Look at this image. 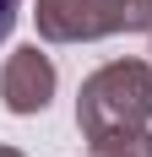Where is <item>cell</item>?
Segmentation results:
<instances>
[{"mask_svg": "<svg viewBox=\"0 0 152 157\" xmlns=\"http://www.w3.org/2000/svg\"><path fill=\"white\" fill-rule=\"evenodd\" d=\"M109 33H152V0H98Z\"/></svg>", "mask_w": 152, "mask_h": 157, "instance_id": "obj_5", "label": "cell"}, {"mask_svg": "<svg viewBox=\"0 0 152 157\" xmlns=\"http://www.w3.org/2000/svg\"><path fill=\"white\" fill-rule=\"evenodd\" d=\"M33 22H38V38H49V44H98V38H109L98 0H33Z\"/></svg>", "mask_w": 152, "mask_h": 157, "instance_id": "obj_3", "label": "cell"}, {"mask_svg": "<svg viewBox=\"0 0 152 157\" xmlns=\"http://www.w3.org/2000/svg\"><path fill=\"white\" fill-rule=\"evenodd\" d=\"M16 16H22V0H0V44L11 38V27H16Z\"/></svg>", "mask_w": 152, "mask_h": 157, "instance_id": "obj_6", "label": "cell"}, {"mask_svg": "<svg viewBox=\"0 0 152 157\" xmlns=\"http://www.w3.org/2000/svg\"><path fill=\"white\" fill-rule=\"evenodd\" d=\"M92 157H152V130L147 125H130V130H103L92 136Z\"/></svg>", "mask_w": 152, "mask_h": 157, "instance_id": "obj_4", "label": "cell"}, {"mask_svg": "<svg viewBox=\"0 0 152 157\" xmlns=\"http://www.w3.org/2000/svg\"><path fill=\"white\" fill-rule=\"evenodd\" d=\"M147 119H152V65L147 60H109L76 92V125L87 141L103 130L147 125Z\"/></svg>", "mask_w": 152, "mask_h": 157, "instance_id": "obj_1", "label": "cell"}, {"mask_svg": "<svg viewBox=\"0 0 152 157\" xmlns=\"http://www.w3.org/2000/svg\"><path fill=\"white\" fill-rule=\"evenodd\" d=\"M0 157H27V152H16V146H0Z\"/></svg>", "mask_w": 152, "mask_h": 157, "instance_id": "obj_7", "label": "cell"}, {"mask_svg": "<svg viewBox=\"0 0 152 157\" xmlns=\"http://www.w3.org/2000/svg\"><path fill=\"white\" fill-rule=\"evenodd\" d=\"M54 60L49 54H38V44H22L6 54V65H0V103L11 114H44L49 98H54Z\"/></svg>", "mask_w": 152, "mask_h": 157, "instance_id": "obj_2", "label": "cell"}]
</instances>
